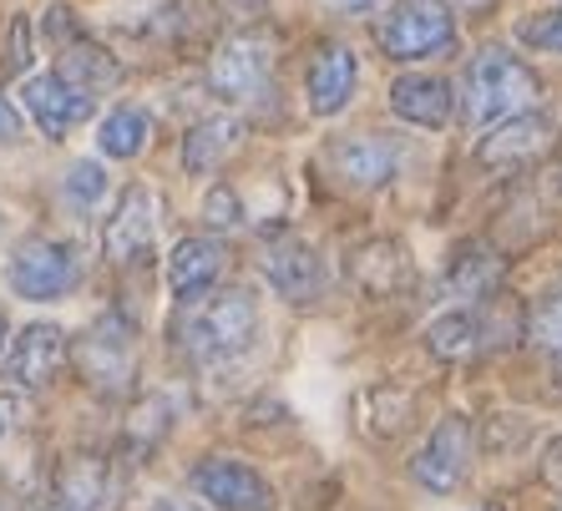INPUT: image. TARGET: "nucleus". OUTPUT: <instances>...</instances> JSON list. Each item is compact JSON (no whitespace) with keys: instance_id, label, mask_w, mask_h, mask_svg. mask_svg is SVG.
Here are the masks:
<instances>
[{"instance_id":"1","label":"nucleus","mask_w":562,"mask_h":511,"mask_svg":"<svg viewBox=\"0 0 562 511\" xmlns=\"http://www.w3.org/2000/svg\"><path fill=\"white\" fill-rule=\"evenodd\" d=\"M537 92H542V87H537L532 66L492 46V52H482L467 66V81H461V122H467V127L507 122V117H517V112H532Z\"/></svg>"},{"instance_id":"2","label":"nucleus","mask_w":562,"mask_h":511,"mask_svg":"<svg viewBox=\"0 0 562 511\" xmlns=\"http://www.w3.org/2000/svg\"><path fill=\"white\" fill-rule=\"evenodd\" d=\"M178 334H183V350L203 365L234 360L259 334V304H254L249 288H228V294H213V299H188V319Z\"/></svg>"},{"instance_id":"3","label":"nucleus","mask_w":562,"mask_h":511,"mask_svg":"<svg viewBox=\"0 0 562 511\" xmlns=\"http://www.w3.org/2000/svg\"><path fill=\"white\" fill-rule=\"evenodd\" d=\"M71 365L87 381V390L97 395H127L132 381H137V334L122 315L97 319L77 344H71Z\"/></svg>"},{"instance_id":"4","label":"nucleus","mask_w":562,"mask_h":511,"mask_svg":"<svg viewBox=\"0 0 562 511\" xmlns=\"http://www.w3.org/2000/svg\"><path fill=\"white\" fill-rule=\"evenodd\" d=\"M209 81L223 102H263L274 96V36L234 31L209 61Z\"/></svg>"},{"instance_id":"5","label":"nucleus","mask_w":562,"mask_h":511,"mask_svg":"<svg viewBox=\"0 0 562 511\" xmlns=\"http://www.w3.org/2000/svg\"><path fill=\"white\" fill-rule=\"evenodd\" d=\"M375 41L391 61H426L457 46V21L441 0H395L391 15L375 26Z\"/></svg>"},{"instance_id":"6","label":"nucleus","mask_w":562,"mask_h":511,"mask_svg":"<svg viewBox=\"0 0 562 511\" xmlns=\"http://www.w3.org/2000/svg\"><path fill=\"white\" fill-rule=\"evenodd\" d=\"M77 279H81L77 253L66 249V243H56V238H26L5 259V284H11L15 299L52 304V299H61L66 288H77Z\"/></svg>"},{"instance_id":"7","label":"nucleus","mask_w":562,"mask_h":511,"mask_svg":"<svg viewBox=\"0 0 562 511\" xmlns=\"http://www.w3.org/2000/svg\"><path fill=\"white\" fill-rule=\"evenodd\" d=\"M471 456H476V431H471L467 416H446L431 435H426V446L416 451L411 461V481L420 491H431V497H451L471 472Z\"/></svg>"},{"instance_id":"8","label":"nucleus","mask_w":562,"mask_h":511,"mask_svg":"<svg viewBox=\"0 0 562 511\" xmlns=\"http://www.w3.org/2000/svg\"><path fill=\"white\" fill-rule=\"evenodd\" d=\"M193 486H198V497L213 501L218 511H274L279 507V491H274V486L263 481L254 466H244V461H228V456L198 461Z\"/></svg>"},{"instance_id":"9","label":"nucleus","mask_w":562,"mask_h":511,"mask_svg":"<svg viewBox=\"0 0 562 511\" xmlns=\"http://www.w3.org/2000/svg\"><path fill=\"white\" fill-rule=\"evenodd\" d=\"M66 365V334L56 325H26L0 360V381L11 390H46Z\"/></svg>"},{"instance_id":"10","label":"nucleus","mask_w":562,"mask_h":511,"mask_svg":"<svg viewBox=\"0 0 562 511\" xmlns=\"http://www.w3.org/2000/svg\"><path fill=\"white\" fill-rule=\"evenodd\" d=\"M263 279H269V288L289 304H314V299H325V288H329L325 259H319V249L304 243V238H279V243H269V253H263Z\"/></svg>"},{"instance_id":"11","label":"nucleus","mask_w":562,"mask_h":511,"mask_svg":"<svg viewBox=\"0 0 562 511\" xmlns=\"http://www.w3.org/2000/svg\"><path fill=\"white\" fill-rule=\"evenodd\" d=\"M157 193L153 188H127L117 203V213L106 218L102 228V253L106 263H117V269H127V263H143L147 253H153V238H157Z\"/></svg>"},{"instance_id":"12","label":"nucleus","mask_w":562,"mask_h":511,"mask_svg":"<svg viewBox=\"0 0 562 511\" xmlns=\"http://www.w3.org/2000/svg\"><path fill=\"white\" fill-rule=\"evenodd\" d=\"M325 162L345 188L370 193V188H385L401 172V147L385 143V137H370V132H360V137H329Z\"/></svg>"},{"instance_id":"13","label":"nucleus","mask_w":562,"mask_h":511,"mask_svg":"<svg viewBox=\"0 0 562 511\" xmlns=\"http://www.w3.org/2000/svg\"><path fill=\"white\" fill-rule=\"evenodd\" d=\"M552 143H558V127H552L542 112H517V117H507L492 137H482L476 162H482V168H527V162L548 158Z\"/></svg>"},{"instance_id":"14","label":"nucleus","mask_w":562,"mask_h":511,"mask_svg":"<svg viewBox=\"0 0 562 511\" xmlns=\"http://www.w3.org/2000/svg\"><path fill=\"white\" fill-rule=\"evenodd\" d=\"M21 96H26V112L36 117V127L46 132V137H66L71 127H81V122L92 117V92L77 87V81H66L61 71L31 77L26 87H21Z\"/></svg>"},{"instance_id":"15","label":"nucleus","mask_w":562,"mask_h":511,"mask_svg":"<svg viewBox=\"0 0 562 511\" xmlns=\"http://www.w3.org/2000/svg\"><path fill=\"white\" fill-rule=\"evenodd\" d=\"M355 81H360L355 52L340 46V41H329V46H319L310 71H304V102H310L314 117H335V112L355 96Z\"/></svg>"},{"instance_id":"16","label":"nucleus","mask_w":562,"mask_h":511,"mask_svg":"<svg viewBox=\"0 0 562 511\" xmlns=\"http://www.w3.org/2000/svg\"><path fill=\"white\" fill-rule=\"evenodd\" d=\"M56 507L66 511H112L117 507V472L106 456H66L56 472Z\"/></svg>"},{"instance_id":"17","label":"nucleus","mask_w":562,"mask_h":511,"mask_svg":"<svg viewBox=\"0 0 562 511\" xmlns=\"http://www.w3.org/2000/svg\"><path fill=\"white\" fill-rule=\"evenodd\" d=\"M223 263H228V249H223L218 238L198 234V238H183L168 259V284L178 299H203L213 284L223 279Z\"/></svg>"},{"instance_id":"18","label":"nucleus","mask_w":562,"mask_h":511,"mask_svg":"<svg viewBox=\"0 0 562 511\" xmlns=\"http://www.w3.org/2000/svg\"><path fill=\"white\" fill-rule=\"evenodd\" d=\"M350 274H355V284L366 288V294L385 299V294H401V288H411V279H416V263H411L406 243H395V238H370L366 249H355Z\"/></svg>"},{"instance_id":"19","label":"nucleus","mask_w":562,"mask_h":511,"mask_svg":"<svg viewBox=\"0 0 562 511\" xmlns=\"http://www.w3.org/2000/svg\"><path fill=\"white\" fill-rule=\"evenodd\" d=\"M391 112L416 127H446L451 122V87L441 77H395Z\"/></svg>"},{"instance_id":"20","label":"nucleus","mask_w":562,"mask_h":511,"mask_svg":"<svg viewBox=\"0 0 562 511\" xmlns=\"http://www.w3.org/2000/svg\"><path fill=\"white\" fill-rule=\"evenodd\" d=\"M426 344H431L436 360H471V354H482L492 344V325H486L476 304H467V309H451V315L436 319L426 329Z\"/></svg>"},{"instance_id":"21","label":"nucleus","mask_w":562,"mask_h":511,"mask_svg":"<svg viewBox=\"0 0 562 511\" xmlns=\"http://www.w3.org/2000/svg\"><path fill=\"white\" fill-rule=\"evenodd\" d=\"M238 143H244V122H238V117L198 122V127L183 137V168L188 172L223 168V162H228V152H238Z\"/></svg>"},{"instance_id":"22","label":"nucleus","mask_w":562,"mask_h":511,"mask_svg":"<svg viewBox=\"0 0 562 511\" xmlns=\"http://www.w3.org/2000/svg\"><path fill=\"white\" fill-rule=\"evenodd\" d=\"M502 284V259L497 253H486V249H467L457 263H451V274H446L441 294L446 299H457V304H482L492 299Z\"/></svg>"},{"instance_id":"23","label":"nucleus","mask_w":562,"mask_h":511,"mask_svg":"<svg viewBox=\"0 0 562 511\" xmlns=\"http://www.w3.org/2000/svg\"><path fill=\"white\" fill-rule=\"evenodd\" d=\"M61 77L77 81V87H87V92H97V87H117L122 66L112 61L102 46H92L87 36H77V41H66L61 46Z\"/></svg>"},{"instance_id":"24","label":"nucleus","mask_w":562,"mask_h":511,"mask_svg":"<svg viewBox=\"0 0 562 511\" xmlns=\"http://www.w3.org/2000/svg\"><path fill=\"white\" fill-rule=\"evenodd\" d=\"M153 137V117L137 112V106H117V112H106V122L97 127V147H102V158H137Z\"/></svg>"},{"instance_id":"25","label":"nucleus","mask_w":562,"mask_h":511,"mask_svg":"<svg viewBox=\"0 0 562 511\" xmlns=\"http://www.w3.org/2000/svg\"><path fill=\"white\" fill-rule=\"evenodd\" d=\"M527 340L552 350V354H562V274L537 294L532 315H527Z\"/></svg>"},{"instance_id":"26","label":"nucleus","mask_w":562,"mask_h":511,"mask_svg":"<svg viewBox=\"0 0 562 511\" xmlns=\"http://www.w3.org/2000/svg\"><path fill=\"white\" fill-rule=\"evenodd\" d=\"M102 193H106L102 162H71V172H66V197H71L77 208H97Z\"/></svg>"},{"instance_id":"27","label":"nucleus","mask_w":562,"mask_h":511,"mask_svg":"<svg viewBox=\"0 0 562 511\" xmlns=\"http://www.w3.org/2000/svg\"><path fill=\"white\" fill-rule=\"evenodd\" d=\"M203 218H209V228H244V203H238V193L228 183H218L209 197H203Z\"/></svg>"},{"instance_id":"28","label":"nucleus","mask_w":562,"mask_h":511,"mask_svg":"<svg viewBox=\"0 0 562 511\" xmlns=\"http://www.w3.org/2000/svg\"><path fill=\"white\" fill-rule=\"evenodd\" d=\"M517 36H522L527 46H537V52L562 56V11H548V15H532V21H522V31H517Z\"/></svg>"},{"instance_id":"29","label":"nucleus","mask_w":562,"mask_h":511,"mask_svg":"<svg viewBox=\"0 0 562 511\" xmlns=\"http://www.w3.org/2000/svg\"><path fill=\"white\" fill-rule=\"evenodd\" d=\"M11 66H15V71H26V66H31V26H26V15H15V21H11Z\"/></svg>"},{"instance_id":"30","label":"nucleus","mask_w":562,"mask_h":511,"mask_svg":"<svg viewBox=\"0 0 562 511\" xmlns=\"http://www.w3.org/2000/svg\"><path fill=\"white\" fill-rule=\"evenodd\" d=\"M21 143V117H15V106L0 96V147H15Z\"/></svg>"},{"instance_id":"31","label":"nucleus","mask_w":562,"mask_h":511,"mask_svg":"<svg viewBox=\"0 0 562 511\" xmlns=\"http://www.w3.org/2000/svg\"><path fill=\"white\" fill-rule=\"evenodd\" d=\"M15 420H21V406H15V395H0V435H11Z\"/></svg>"},{"instance_id":"32","label":"nucleus","mask_w":562,"mask_h":511,"mask_svg":"<svg viewBox=\"0 0 562 511\" xmlns=\"http://www.w3.org/2000/svg\"><path fill=\"white\" fill-rule=\"evenodd\" d=\"M542 476H548L552 486H562V441H552V446H548V461H542Z\"/></svg>"},{"instance_id":"33","label":"nucleus","mask_w":562,"mask_h":511,"mask_svg":"<svg viewBox=\"0 0 562 511\" xmlns=\"http://www.w3.org/2000/svg\"><path fill=\"white\" fill-rule=\"evenodd\" d=\"M213 5H223V11H244L238 21H254V15H263V0H213Z\"/></svg>"},{"instance_id":"34","label":"nucleus","mask_w":562,"mask_h":511,"mask_svg":"<svg viewBox=\"0 0 562 511\" xmlns=\"http://www.w3.org/2000/svg\"><path fill=\"white\" fill-rule=\"evenodd\" d=\"M153 511H203V507H193V501H172V497H168V501H157Z\"/></svg>"},{"instance_id":"35","label":"nucleus","mask_w":562,"mask_h":511,"mask_svg":"<svg viewBox=\"0 0 562 511\" xmlns=\"http://www.w3.org/2000/svg\"><path fill=\"white\" fill-rule=\"evenodd\" d=\"M335 5H350V11H366V5H375V0H335Z\"/></svg>"},{"instance_id":"36","label":"nucleus","mask_w":562,"mask_h":511,"mask_svg":"<svg viewBox=\"0 0 562 511\" xmlns=\"http://www.w3.org/2000/svg\"><path fill=\"white\" fill-rule=\"evenodd\" d=\"M0 344H5V319H0Z\"/></svg>"},{"instance_id":"37","label":"nucleus","mask_w":562,"mask_h":511,"mask_svg":"<svg viewBox=\"0 0 562 511\" xmlns=\"http://www.w3.org/2000/svg\"><path fill=\"white\" fill-rule=\"evenodd\" d=\"M46 511H66V507H46Z\"/></svg>"},{"instance_id":"38","label":"nucleus","mask_w":562,"mask_h":511,"mask_svg":"<svg viewBox=\"0 0 562 511\" xmlns=\"http://www.w3.org/2000/svg\"><path fill=\"white\" fill-rule=\"evenodd\" d=\"M558 511H562V507H558Z\"/></svg>"}]
</instances>
